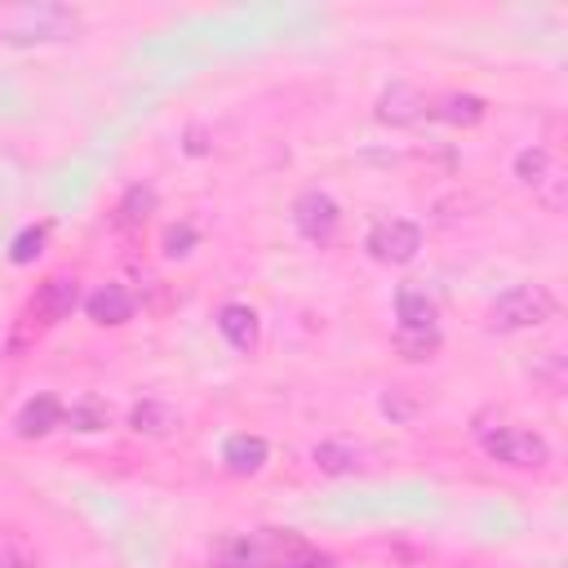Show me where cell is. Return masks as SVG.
Instances as JSON below:
<instances>
[{
  "label": "cell",
  "mask_w": 568,
  "mask_h": 568,
  "mask_svg": "<svg viewBox=\"0 0 568 568\" xmlns=\"http://www.w3.org/2000/svg\"><path fill=\"white\" fill-rule=\"evenodd\" d=\"M546 169H550V151H546V146H528V151H519V160H515V173H519V182H528V186L546 182Z\"/></svg>",
  "instance_id": "cell-20"
},
{
  "label": "cell",
  "mask_w": 568,
  "mask_h": 568,
  "mask_svg": "<svg viewBox=\"0 0 568 568\" xmlns=\"http://www.w3.org/2000/svg\"><path fill=\"white\" fill-rule=\"evenodd\" d=\"M44 235H49V222H40V226H27L13 244H9V262H18V266H27V262H36L40 257V248H44Z\"/></svg>",
  "instance_id": "cell-18"
},
{
  "label": "cell",
  "mask_w": 568,
  "mask_h": 568,
  "mask_svg": "<svg viewBox=\"0 0 568 568\" xmlns=\"http://www.w3.org/2000/svg\"><path fill=\"white\" fill-rule=\"evenodd\" d=\"M186 244H195V231H191V226H173V231L164 235V253H169V257L186 253Z\"/></svg>",
  "instance_id": "cell-22"
},
{
  "label": "cell",
  "mask_w": 568,
  "mask_h": 568,
  "mask_svg": "<svg viewBox=\"0 0 568 568\" xmlns=\"http://www.w3.org/2000/svg\"><path fill=\"white\" fill-rule=\"evenodd\" d=\"M151 209H155V191L151 186H129L120 209H115V226H138V222H146Z\"/></svg>",
  "instance_id": "cell-17"
},
{
  "label": "cell",
  "mask_w": 568,
  "mask_h": 568,
  "mask_svg": "<svg viewBox=\"0 0 568 568\" xmlns=\"http://www.w3.org/2000/svg\"><path fill=\"white\" fill-rule=\"evenodd\" d=\"M479 444L493 462L515 466V470H541L550 462V444L528 426H484Z\"/></svg>",
  "instance_id": "cell-3"
},
{
  "label": "cell",
  "mask_w": 568,
  "mask_h": 568,
  "mask_svg": "<svg viewBox=\"0 0 568 568\" xmlns=\"http://www.w3.org/2000/svg\"><path fill=\"white\" fill-rule=\"evenodd\" d=\"M484 98H475V93H448L439 106H430V115H439V120H448V124H479L484 120Z\"/></svg>",
  "instance_id": "cell-15"
},
{
  "label": "cell",
  "mask_w": 568,
  "mask_h": 568,
  "mask_svg": "<svg viewBox=\"0 0 568 568\" xmlns=\"http://www.w3.org/2000/svg\"><path fill=\"white\" fill-rule=\"evenodd\" d=\"M417 248H422V231H417L408 217H386V222H377V226L368 231V253H373L377 262L404 266V262L417 257Z\"/></svg>",
  "instance_id": "cell-5"
},
{
  "label": "cell",
  "mask_w": 568,
  "mask_h": 568,
  "mask_svg": "<svg viewBox=\"0 0 568 568\" xmlns=\"http://www.w3.org/2000/svg\"><path fill=\"white\" fill-rule=\"evenodd\" d=\"M129 426L138 430V435H173L178 426H182V413L173 408V404H164V399H142V404H133V413H129Z\"/></svg>",
  "instance_id": "cell-12"
},
{
  "label": "cell",
  "mask_w": 568,
  "mask_h": 568,
  "mask_svg": "<svg viewBox=\"0 0 568 568\" xmlns=\"http://www.w3.org/2000/svg\"><path fill=\"white\" fill-rule=\"evenodd\" d=\"M75 302H80L75 280H71V275H53V280H44V284H40V293L31 297V324L49 328V324L67 320V315L75 311Z\"/></svg>",
  "instance_id": "cell-7"
},
{
  "label": "cell",
  "mask_w": 568,
  "mask_h": 568,
  "mask_svg": "<svg viewBox=\"0 0 568 568\" xmlns=\"http://www.w3.org/2000/svg\"><path fill=\"white\" fill-rule=\"evenodd\" d=\"M13 426H18L22 439H40V435H49L53 426H62V404H58V395H36V399H27Z\"/></svg>",
  "instance_id": "cell-10"
},
{
  "label": "cell",
  "mask_w": 568,
  "mask_h": 568,
  "mask_svg": "<svg viewBox=\"0 0 568 568\" xmlns=\"http://www.w3.org/2000/svg\"><path fill=\"white\" fill-rule=\"evenodd\" d=\"M217 333H222L235 351H248V346L257 342V315H253V306L226 302V306L217 311Z\"/></svg>",
  "instance_id": "cell-14"
},
{
  "label": "cell",
  "mask_w": 568,
  "mask_h": 568,
  "mask_svg": "<svg viewBox=\"0 0 568 568\" xmlns=\"http://www.w3.org/2000/svg\"><path fill=\"white\" fill-rule=\"evenodd\" d=\"M435 346H439L435 333H399V351H404V359H426Z\"/></svg>",
  "instance_id": "cell-21"
},
{
  "label": "cell",
  "mask_w": 568,
  "mask_h": 568,
  "mask_svg": "<svg viewBox=\"0 0 568 568\" xmlns=\"http://www.w3.org/2000/svg\"><path fill=\"white\" fill-rule=\"evenodd\" d=\"M315 466L320 470H328V475H342V470H355V448H346V444H315Z\"/></svg>",
  "instance_id": "cell-19"
},
{
  "label": "cell",
  "mask_w": 568,
  "mask_h": 568,
  "mask_svg": "<svg viewBox=\"0 0 568 568\" xmlns=\"http://www.w3.org/2000/svg\"><path fill=\"white\" fill-rule=\"evenodd\" d=\"M266 439L262 435H231L226 444H222V462H226V470L231 475H257L262 466H266Z\"/></svg>",
  "instance_id": "cell-11"
},
{
  "label": "cell",
  "mask_w": 568,
  "mask_h": 568,
  "mask_svg": "<svg viewBox=\"0 0 568 568\" xmlns=\"http://www.w3.org/2000/svg\"><path fill=\"white\" fill-rule=\"evenodd\" d=\"M377 115H382L386 124H417V120L430 115V102H426V93L413 89V84H390V89L377 98Z\"/></svg>",
  "instance_id": "cell-8"
},
{
  "label": "cell",
  "mask_w": 568,
  "mask_h": 568,
  "mask_svg": "<svg viewBox=\"0 0 568 568\" xmlns=\"http://www.w3.org/2000/svg\"><path fill=\"white\" fill-rule=\"evenodd\" d=\"M62 426H71V430H106L111 426V408L106 404H98V399H80V404H71V408H62Z\"/></svg>",
  "instance_id": "cell-16"
},
{
  "label": "cell",
  "mask_w": 568,
  "mask_h": 568,
  "mask_svg": "<svg viewBox=\"0 0 568 568\" xmlns=\"http://www.w3.org/2000/svg\"><path fill=\"white\" fill-rule=\"evenodd\" d=\"M395 315L404 333H435V302L422 288H399L395 293Z\"/></svg>",
  "instance_id": "cell-13"
},
{
  "label": "cell",
  "mask_w": 568,
  "mask_h": 568,
  "mask_svg": "<svg viewBox=\"0 0 568 568\" xmlns=\"http://www.w3.org/2000/svg\"><path fill=\"white\" fill-rule=\"evenodd\" d=\"M84 311H89V320H93V324L115 328V324L133 320V297H129V288H124V284H102V288H93V293H89Z\"/></svg>",
  "instance_id": "cell-9"
},
{
  "label": "cell",
  "mask_w": 568,
  "mask_h": 568,
  "mask_svg": "<svg viewBox=\"0 0 568 568\" xmlns=\"http://www.w3.org/2000/svg\"><path fill=\"white\" fill-rule=\"evenodd\" d=\"M550 315H555V293L546 284H515V288L497 293V302L488 306V328H497V333L537 328Z\"/></svg>",
  "instance_id": "cell-2"
},
{
  "label": "cell",
  "mask_w": 568,
  "mask_h": 568,
  "mask_svg": "<svg viewBox=\"0 0 568 568\" xmlns=\"http://www.w3.org/2000/svg\"><path fill=\"white\" fill-rule=\"evenodd\" d=\"M337 222H342V209H337V200H333L328 191H302V195H297V204H293V226H297L306 240L328 244L333 231H337Z\"/></svg>",
  "instance_id": "cell-6"
},
{
  "label": "cell",
  "mask_w": 568,
  "mask_h": 568,
  "mask_svg": "<svg viewBox=\"0 0 568 568\" xmlns=\"http://www.w3.org/2000/svg\"><path fill=\"white\" fill-rule=\"evenodd\" d=\"M306 550L302 537L280 532V528H257L248 537H235L217 550L222 568H288L297 555Z\"/></svg>",
  "instance_id": "cell-1"
},
{
  "label": "cell",
  "mask_w": 568,
  "mask_h": 568,
  "mask_svg": "<svg viewBox=\"0 0 568 568\" xmlns=\"http://www.w3.org/2000/svg\"><path fill=\"white\" fill-rule=\"evenodd\" d=\"M71 31H75V13L62 9V4H27L9 22V40L13 44H27V40H62Z\"/></svg>",
  "instance_id": "cell-4"
}]
</instances>
